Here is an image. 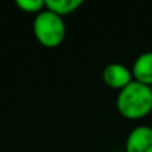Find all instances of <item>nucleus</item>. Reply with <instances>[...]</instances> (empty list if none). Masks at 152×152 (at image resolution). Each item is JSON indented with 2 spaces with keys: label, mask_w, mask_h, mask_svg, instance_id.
Segmentation results:
<instances>
[{
  "label": "nucleus",
  "mask_w": 152,
  "mask_h": 152,
  "mask_svg": "<svg viewBox=\"0 0 152 152\" xmlns=\"http://www.w3.org/2000/svg\"><path fill=\"white\" fill-rule=\"evenodd\" d=\"M116 110L128 120H139L152 111V87L132 80L119 91Z\"/></svg>",
  "instance_id": "nucleus-1"
},
{
  "label": "nucleus",
  "mask_w": 152,
  "mask_h": 152,
  "mask_svg": "<svg viewBox=\"0 0 152 152\" xmlns=\"http://www.w3.org/2000/svg\"><path fill=\"white\" fill-rule=\"evenodd\" d=\"M32 28L36 40L47 48L59 47L64 42L67 34L63 18L47 8L35 16Z\"/></svg>",
  "instance_id": "nucleus-2"
},
{
  "label": "nucleus",
  "mask_w": 152,
  "mask_h": 152,
  "mask_svg": "<svg viewBox=\"0 0 152 152\" xmlns=\"http://www.w3.org/2000/svg\"><path fill=\"white\" fill-rule=\"evenodd\" d=\"M103 80L110 88L121 91L134 80V76L127 66L121 63H111L103 71Z\"/></svg>",
  "instance_id": "nucleus-3"
},
{
  "label": "nucleus",
  "mask_w": 152,
  "mask_h": 152,
  "mask_svg": "<svg viewBox=\"0 0 152 152\" xmlns=\"http://www.w3.org/2000/svg\"><path fill=\"white\" fill-rule=\"evenodd\" d=\"M126 152H152V127L139 126L128 134Z\"/></svg>",
  "instance_id": "nucleus-4"
},
{
  "label": "nucleus",
  "mask_w": 152,
  "mask_h": 152,
  "mask_svg": "<svg viewBox=\"0 0 152 152\" xmlns=\"http://www.w3.org/2000/svg\"><path fill=\"white\" fill-rule=\"evenodd\" d=\"M131 71L134 80L152 87V51L140 53L135 59Z\"/></svg>",
  "instance_id": "nucleus-5"
},
{
  "label": "nucleus",
  "mask_w": 152,
  "mask_h": 152,
  "mask_svg": "<svg viewBox=\"0 0 152 152\" xmlns=\"http://www.w3.org/2000/svg\"><path fill=\"white\" fill-rule=\"evenodd\" d=\"M81 5L83 0H45V8L61 18L75 12Z\"/></svg>",
  "instance_id": "nucleus-6"
},
{
  "label": "nucleus",
  "mask_w": 152,
  "mask_h": 152,
  "mask_svg": "<svg viewBox=\"0 0 152 152\" xmlns=\"http://www.w3.org/2000/svg\"><path fill=\"white\" fill-rule=\"evenodd\" d=\"M16 5L27 13H39L45 8L44 0H16Z\"/></svg>",
  "instance_id": "nucleus-7"
}]
</instances>
